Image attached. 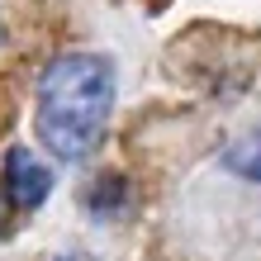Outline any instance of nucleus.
<instances>
[{"label": "nucleus", "instance_id": "f257e3e1", "mask_svg": "<svg viewBox=\"0 0 261 261\" xmlns=\"http://www.w3.org/2000/svg\"><path fill=\"white\" fill-rule=\"evenodd\" d=\"M114 110V71L95 53H67L38 81V143L62 162H86L100 147Z\"/></svg>", "mask_w": 261, "mask_h": 261}, {"label": "nucleus", "instance_id": "f03ea898", "mask_svg": "<svg viewBox=\"0 0 261 261\" xmlns=\"http://www.w3.org/2000/svg\"><path fill=\"white\" fill-rule=\"evenodd\" d=\"M5 190L14 199V209H38L53 190V171L29 147H10L5 152Z\"/></svg>", "mask_w": 261, "mask_h": 261}, {"label": "nucleus", "instance_id": "7ed1b4c3", "mask_svg": "<svg viewBox=\"0 0 261 261\" xmlns=\"http://www.w3.org/2000/svg\"><path fill=\"white\" fill-rule=\"evenodd\" d=\"M223 166H228L233 176H242V180H256V186H261V133L238 138V143L223 152Z\"/></svg>", "mask_w": 261, "mask_h": 261}, {"label": "nucleus", "instance_id": "20e7f679", "mask_svg": "<svg viewBox=\"0 0 261 261\" xmlns=\"http://www.w3.org/2000/svg\"><path fill=\"white\" fill-rule=\"evenodd\" d=\"M128 204V190H124V180L119 176H100L95 186L86 190V209L90 214H100V219H114V214H124Z\"/></svg>", "mask_w": 261, "mask_h": 261}, {"label": "nucleus", "instance_id": "39448f33", "mask_svg": "<svg viewBox=\"0 0 261 261\" xmlns=\"http://www.w3.org/2000/svg\"><path fill=\"white\" fill-rule=\"evenodd\" d=\"M57 261H95V256H81V252H71V256H57Z\"/></svg>", "mask_w": 261, "mask_h": 261}, {"label": "nucleus", "instance_id": "423d86ee", "mask_svg": "<svg viewBox=\"0 0 261 261\" xmlns=\"http://www.w3.org/2000/svg\"><path fill=\"white\" fill-rule=\"evenodd\" d=\"M0 233H5V209H0Z\"/></svg>", "mask_w": 261, "mask_h": 261}]
</instances>
